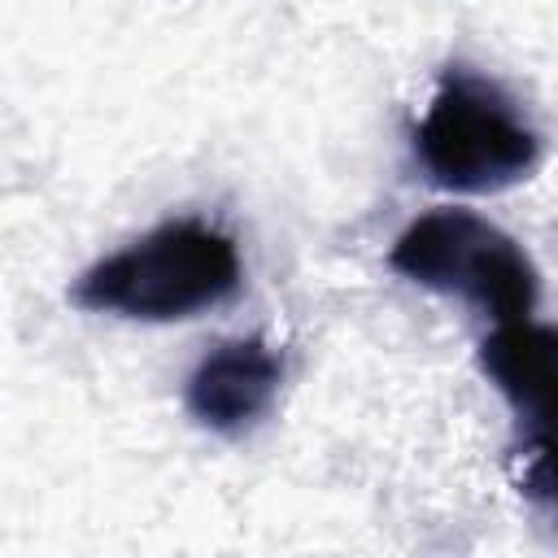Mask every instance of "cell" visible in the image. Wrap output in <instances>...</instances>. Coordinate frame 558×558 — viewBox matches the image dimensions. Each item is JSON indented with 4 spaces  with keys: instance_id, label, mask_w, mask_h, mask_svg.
Returning a JSON list of instances; mask_svg holds the SVG:
<instances>
[{
    "instance_id": "3",
    "label": "cell",
    "mask_w": 558,
    "mask_h": 558,
    "mask_svg": "<svg viewBox=\"0 0 558 558\" xmlns=\"http://www.w3.org/2000/svg\"><path fill=\"white\" fill-rule=\"evenodd\" d=\"M388 266L418 288L471 301L493 323L532 318L541 275L523 244L471 209H432L388 248Z\"/></svg>"
},
{
    "instance_id": "4",
    "label": "cell",
    "mask_w": 558,
    "mask_h": 558,
    "mask_svg": "<svg viewBox=\"0 0 558 558\" xmlns=\"http://www.w3.org/2000/svg\"><path fill=\"white\" fill-rule=\"evenodd\" d=\"M279 384H283V357L257 336H235L214 344L192 366L183 384V405L201 427L235 440L275 410Z\"/></svg>"
},
{
    "instance_id": "2",
    "label": "cell",
    "mask_w": 558,
    "mask_h": 558,
    "mask_svg": "<svg viewBox=\"0 0 558 558\" xmlns=\"http://www.w3.org/2000/svg\"><path fill=\"white\" fill-rule=\"evenodd\" d=\"M414 157L445 192H506L541 161V135L506 96V87L462 61L445 65L423 122L414 126Z\"/></svg>"
},
{
    "instance_id": "6",
    "label": "cell",
    "mask_w": 558,
    "mask_h": 558,
    "mask_svg": "<svg viewBox=\"0 0 558 558\" xmlns=\"http://www.w3.org/2000/svg\"><path fill=\"white\" fill-rule=\"evenodd\" d=\"M519 488L558 523V432H527V462Z\"/></svg>"
},
{
    "instance_id": "1",
    "label": "cell",
    "mask_w": 558,
    "mask_h": 558,
    "mask_svg": "<svg viewBox=\"0 0 558 558\" xmlns=\"http://www.w3.org/2000/svg\"><path fill=\"white\" fill-rule=\"evenodd\" d=\"M240 275V253L227 231L201 218H170L87 266L74 279L70 301L92 314L174 323L231 301Z\"/></svg>"
},
{
    "instance_id": "5",
    "label": "cell",
    "mask_w": 558,
    "mask_h": 558,
    "mask_svg": "<svg viewBox=\"0 0 558 558\" xmlns=\"http://www.w3.org/2000/svg\"><path fill=\"white\" fill-rule=\"evenodd\" d=\"M480 371L514 405L527 432H558V327L510 318L480 344Z\"/></svg>"
}]
</instances>
